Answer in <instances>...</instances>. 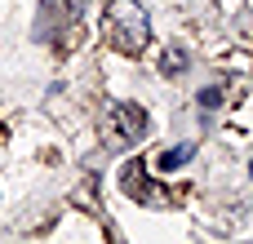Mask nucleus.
Instances as JSON below:
<instances>
[{
	"mask_svg": "<svg viewBox=\"0 0 253 244\" xmlns=\"http://www.w3.org/2000/svg\"><path fill=\"white\" fill-rule=\"evenodd\" d=\"M107 40L111 49L120 53H142L147 40H151V22H147V9L138 0H111L107 4Z\"/></svg>",
	"mask_w": 253,
	"mask_h": 244,
	"instance_id": "nucleus-1",
	"label": "nucleus"
},
{
	"mask_svg": "<svg viewBox=\"0 0 253 244\" xmlns=\"http://www.w3.org/2000/svg\"><path fill=\"white\" fill-rule=\"evenodd\" d=\"M111 129L125 142H138V138H147V111L138 102H116L111 107Z\"/></svg>",
	"mask_w": 253,
	"mask_h": 244,
	"instance_id": "nucleus-2",
	"label": "nucleus"
},
{
	"mask_svg": "<svg viewBox=\"0 0 253 244\" xmlns=\"http://www.w3.org/2000/svg\"><path fill=\"white\" fill-rule=\"evenodd\" d=\"M120 187H125L133 200H151V191H147V173H142V160H129V164H125Z\"/></svg>",
	"mask_w": 253,
	"mask_h": 244,
	"instance_id": "nucleus-3",
	"label": "nucleus"
},
{
	"mask_svg": "<svg viewBox=\"0 0 253 244\" xmlns=\"http://www.w3.org/2000/svg\"><path fill=\"white\" fill-rule=\"evenodd\" d=\"M191 156H196V142H182V147H173V151H165V156L156 160V169H160V173H173V169H182V164H187Z\"/></svg>",
	"mask_w": 253,
	"mask_h": 244,
	"instance_id": "nucleus-4",
	"label": "nucleus"
},
{
	"mask_svg": "<svg viewBox=\"0 0 253 244\" xmlns=\"http://www.w3.org/2000/svg\"><path fill=\"white\" fill-rule=\"evenodd\" d=\"M182 71H187V53L182 49H169L165 53V76H182Z\"/></svg>",
	"mask_w": 253,
	"mask_h": 244,
	"instance_id": "nucleus-5",
	"label": "nucleus"
},
{
	"mask_svg": "<svg viewBox=\"0 0 253 244\" xmlns=\"http://www.w3.org/2000/svg\"><path fill=\"white\" fill-rule=\"evenodd\" d=\"M200 107H205V111H218V107H222V89H205V93H200Z\"/></svg>",
	"mask_w": 253,
	"mask_h": 244,
	"instance_id": "nucleus-6",
	"label": "nucleus"
},
{
	"mask_svg": "<svg viewBox=\"0 0 253 244\" xmlns=\"http://www.w3.org/2000/svg\"><path fill=\"white\" fill-rule=\"evenodd\" d=\"M249 173H253V164H249Z\"/></svg>",
	"mask_w": 253,
	"mask_h": 244,
	"instance_id": "nucleus-7",
	"label": "nucleus"
}]
</instances>
